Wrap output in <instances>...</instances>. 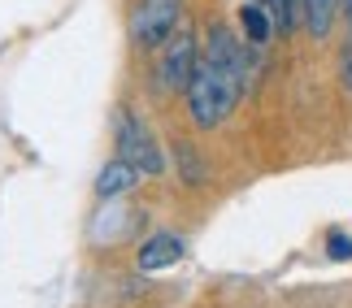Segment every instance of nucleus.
I'll return each instance as SVG.
<instances>
[{
  "label": "nucleus",
  "mask_w": 352,
  "mask_h": 308,
  "mask_svg": "<svg viewBox=\"0 0 352 308\" xmlns=\"http://www.w3.org/2000/svg\"><path fill=\"white\" fill-rule=\"evenodd\" d=\"M243 83H248V48L239 44V35L231 26L213 22L205 35V48H200L196 74L187 83V117H192L196 130H218L226 117L235 113V104L243 96Z\"/></svg>",
  "instance_id": "f257e3e1"
},
{
  "label": "nucleus",
  "mask_w": 352,
  "mask_h": 308,
  "mask_svg": "<svg viewBox=\"0 0 352 308\" xmlns=\"http://www.w3.org/2000/svg\"><path fill=\"white\" fill-rule=\"evenodd\" d=\"M113 139H118V156H126L131 165L144 174V178L166 174V152H161L153 126H148L144 117L131 109V104H122L118 117H113Z\"/></svg>",
  "instance_id": "f03ea898"
},
{
  "label": "nucleus",
  "mask_w": 352,
  "mask_h": 308,
  "mask_svg": "<svg viewBox=\"0 0 352 308\" xmlns=\"http://www.w3.org/2000/svg\"><path fill=\"white\" fill-rule=\"evenodd\" d=\"M196 61H200V44L192 35V26H179L166 44H161V61H157V87L166 91V96H179L187 91L196 74Z\"/></svg>",
  "instance_id": "7ed1b4c3"
},
{
  "label": "nucleus",
  "mask_w": 352,
  "mask_h": 308,
  "mask_svg": "<svg viewBox=\"0 0 352 308\" xmlns=\"http://www.w3.org/2000/svg\"><path fill=\"white\" fill-rule=\"evenodd\" d=\"M183 26V0H140L131 13V39L135 48L153 52Z\"/></svg>",
  "instance_id": "20e7f679"
},
{
  "label": "nucleus",
  "mask_w": 352,
  "mask_h": 308,
  "mask_svg": "<svg viewBox=\"0 0 352 308\" xmlns=\"http://www.w3.org/2000/svg\"><path fill=\"white\" fill-rule=\"evenodd\" d=\"M183 235H174V230H157V235H148L140 252H135V270L140 274H161V270H170V265H179L183 261Z\"/></svg>",
  "instance_id": "39448f33"
},
{
  "label": "nucleus",
  "mask_w": 352,
  "mask_h": 308,
  "mask_svg": "<svg viewBox=\"0 0 352 308\" xmlns=\"http://www.w3.org/2000/svg\"><path fill=\"white\" fill-rule=\"evenodd\" d=\"M144 174L131 165L126 156H113V161H104L100 174H96V196L100 200H118V196H131L135 187H140Z\"/></svg>",
  "instance_id": "423d86ee"
},
{
  "label": "nucleus",
  "mask_w": 352,
  "mask_h": 308,
  "mask_svg": "<svg viewBox=\"0 0 352 308\" xmlns=\"http://www.w3.org/2000/svg\"><path fill=\"white\" fill-rule=\"evenodd\" d=\"M239 26H243V39H248L252 48L270 44L278 31H274V18H270V9L261 5V0H248V5L239 9Z\"/></svg>",
  "instance_id": "0eeeda50"
},
{
  "label": "nucleus",
  "mask_w": 352,
  "mask_h": 308,
  "mask_svg": "<svg viewBox=\"0 0 352 308\" xmlns=\"http://www.w3.org/2000/svg\"><path fill=\"white\" fill-rule=\"evenodd\" d=\"M270 9V18H274V31L278 35H292L296 26H300V0H261Z\"/></svg>",
  "instance_id": "6e6552de"
},
{
  "label": "nucleus",
  "mask_w": 352,
  "mask_h": 308,
  "mask_svg": "<svg viewBox=\"0 0 352 308\" xmlns=\"http://www.w3.org/2000/svg\"><path fill=\"white\" fill-rule=\"evenodd\" d=\"M174 161H179V174H183L187 187H200V182H205V161L196 156L192 143H179V148H174Z\"/></svg>",
  "instance_id": "1a4fd4ad"
},
{
  "label": "nucleus",
  "mask_w": 352,
  "mask_h": 308,
  "mask_svg": "<svg viewBox=\"0 0 352 308\" xmlns=\"http://www.w3.org/2000/svg\"><path fill=\"white\" fill-rule=\"evenodd\" d=\"M327 252H331V261H348V257H352V239L335 230V235H331V244H327Z\"/></svg>",
  "instance_id": "9d476101"
},
{
  "label": "nucleus",
  "mask_w": 352,
  "mask_h": 308,
  "mask_svg": "<svg viewBox=\"0 0 352 308\" xmlns=\"http://www.w3.org/2000/svg\"><path fill=\"white\" fill-rule=\"evenodd\" d=\"M340 83H344V91L352 96V39H348V48H344V57H340Z\"/></svg>",
  "instance_id": "9b49d317"
}]
</instances>
